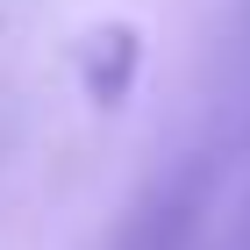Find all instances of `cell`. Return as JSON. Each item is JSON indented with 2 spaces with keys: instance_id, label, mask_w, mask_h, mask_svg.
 <instances>
[]
</instances>
